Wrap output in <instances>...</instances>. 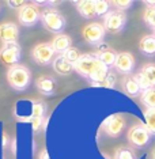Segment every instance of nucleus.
<instances>
[{
  "mask_svg": "<svg viewBox=\"0 0 155 159\" xmlns=\"http://www.w3.org/2000/svg\"><path fill=\"white\" fill-rule=\"evenodd\" d=\"M35 86H37L38 91L44 95H52L55 93V87H56V82L55 79L48 78V76H41L37 79L35 82Z\"/></svg>",
  "mask_w": 155,
  "mask_h": 159,
  "instance_id": "f3484780",
  "label": "nucleus"
},
{
  "mask_svg": "<svg viewBox=\"0 0 155 159\" xmlns=\"http://www.w3.org/2000/svg\"><path fill=\"white\" fill-rule=\"evenodd\" d=\"M105 34H106V30L103 27V25H101L98 22H91L86 25L83 31H82L84 41L91 45H101L103 38H105Z\"/></svg>",
  "mask_w": 155,
  "mask_h": 159,
  "instance_id": "423d86ee",
  "label": "nucleus"
},
{
  "mask_svg": "<svg viewBox=\"0 0 155 159\" xmlns=\"http://www.w3.org/2000/svg\"><path fill=\"white\" fill-rule=\"evenodd\" d=\"M18 19L19 23L26 27L34 26L38 20H41V11L34 3H26L23 7H21L18 11Z\"/></svg>",
  "mask_w": 155,
  "mask_h": 159,
  "instance_id": "20e7f679",
  "label": "nucleus"
},
{
  "mask_svg": "<svg viewBox=\"0 0 155 159\" xmlns=\"http://www.w3.org/2000/svg\"><path fill=\"white\" fill-rule=\"evenodd\" d=\"M112 4L116 7V10L124 12V10H128L132 6V2L131 0H117V2H112Z\"/></svg>",
  "mask_w": 155,
  "mask_h": 159,
  "instance_id": "c756f323",
  "label": "nucleus"
},
{
  "mask_svg": "<svg viewBox=\"0 0 155 159\" xmlns=\"http://www.w3.org/2000/svg\"><path fill=\"white\" fill-rule=\"evenodd\" d=\"M144 121H146V128L148 129V132L151 135H155V109L144 110Z\"/></svg>",
  "mask_w": 155,
  "mask_h": 159,
  "instance_id": "4be33fe9",
  "label": "nucleus"
},
{
  "mask_svg": "<svg viewBox=\"0 0 155 159\" xmlns=\"http://www.w3.org/2000/svg\"><path fill=\"white\" fill-rule=\"evenodd\" d=\"M140 72L144 75V78L148 80L151 87H155V64H146L142 67Z\"/></svg>",
  "mask_w": 155,
  "mask_h": 159,
  "instance_id": "5701e85b",
  "label": "nucleus"
},
{
  "mask_svg": "<svg viewBox=\"0 0 155 159\" xmlns=\"http://www.w3.org/2000/svg\"><path fill=\"white\" fill-rule=\"evenodd\" d=\"M116 159H136L135 152L128 147H121L116 152Z\"/></svg>",
  "mask_w": 155,
  "mask_h": 159,
  "instance_id": "bb28decb",
  "label": "nucleus"
},
{
  "mask_svg": "<svg viewBox=\"0 0 155 159\" xmlns=\"http://www.w3.org/2000/svg\"><path fill=\"white\" fill-rule=\"evenodd\" d=\"M19 37V29L15 23L4 22L0 25V41L3 44H12L18 41Z\"/></svg>",
  "mask_w": 155,
  "mask_h": 159,
  "instance_id": "ddd939ff",
  "label": "nucleus"
},
{
  "mask_svg": "<svg viewBox=\"0 0 155 159\" xmlns=\"http://www.w3.org/2000/svg\"><path fill=\"white\" fill-rule=\"evenodd\" d=\"M140 102H142L146 109H155V87H151L140 94Z\"/></svg>",
  "mask_w": 155,
  "mask_h": 159,
  "instance_id": "412c9836",
  "label": "nucleus"
},
{
  "mask_svg": "<svg viewBox=\"0 0 155 159\" xmlns=\"http://www.w3.org/2000/svg\"><path fill=\"white\" fill-rule=\"evenodd\" d=\"M139 50L146 56H154L155 55V35H144L139 42Z\"/></svg>",
  "mask_w": 155,
  "mask_h": 159,
  "instance_id": "aec40b11",
  "label": "nucleus"
},
{
  "mask_svg": "<svg viewBox=\"0 0 155 159\" xmlns=\"http://www.w3.org/2000/svg\"><path fill=\"white\" fill-rule=\"evenodd\" d=\"M133 78H135V80L138 82V84H139V87L142 89V91H146V90H148L151 89V84L148 83V80H147L146 78H144V75L142 74V72H136L135 75H133Z\"/></svg>",
  "mask_w": 155,
  "mask_h": 159,
  "instance_id": "cd10ccee",
  "label": "nucleus"
},
{
  "mask_svg": "<svg viewBox=\"0 0 155 159\" xmlns=\"http://www.w3.org/2000/svg\"><path fill=\"white\" fill-rule=\"evenodd\" d=\"M125 128V120L121 114H112L103 121V131L110 137H117L121 135L122 129Z\"/></svg>",
  "mask_w": 155,
  "mask_h": 159,
  "instance_id": "9d476101",
  "label": "nucleus"
},
{
  "mask_svg": "<svg viewBox=\"0 0 155 159\" xmlns=\"http://www.w3.org/2000/svg\"><path fill=\"white\" fill-rule=\"evenodd\" d=\"M76 10L86 19H93L97 16L95 14V0H82V2H75Z\"/></svg>",
  "mask_w": 155,
  "mask_h": 159,
  "instance_id": "2eb2a0df",
  "label": "nucleus"
},
{
  "mask_svg": "<svg viewBox=\"0 0 155 159\" xmlns=\"http://www.w3.org/2000/svg\"><path fill=\"white\" fill-rule=\"evenodd\" d=\"M38 159H50L48 151H46V150H42L41 152H39V155H38Z\"/></svg>",
  "mask_w": 155,
  "mask_h": 159,
  "instance_id": "2f4dec72",
  "label": "nucleus"
},
{
  "mask_svg": "<svg viewBox=\"0 0 155 159\" xmlns=\"http://www.w3.org/2000/svg\"><path fill=\"white\" fill-rule=\"evenodd\" d=\"M46 105L41 101H34L31 103V114H30V124L34 131H38L42 126V121L45 118Z\"/></svg>",
  "mask_w": 155,
  "mask_h": 159,
  "instance_id": "f8f14e48",
  "label": "nucleus"
},
{
  "mask_svg": "<svg viewBox=\"0 0 155 159\" xmlns=\"http://www.w3.org/2000/svg\"><path fill=\"white\" fill-rule=\"evenodd\" d=\"M41 23L48 31L56 34H61V31L66 27L64 16L53 8H46L41 12Z\"/></svg>",
  "mask_w": 155,
  "mask_h": 159,
  "instance_id": "7ed1b4c3",
  "label": "nucleus"
},
{
  "mask_svg": "<svg viewBox=\"0 0 155 159\" xmlns=\"http://www.w3.org/2000/svg\"><path fill=\"white\" fill-rule=\"evenodd\" d=\"M114 68L118 74H122L125 76L132 74L133 68H135V57L129 52H121L117 55L116 63H114Z\"/></svg>",
  "mask_w": 155,
  "mask_h": 159,
  "instance_id": "9b49d317",
  "label": "nucleus"
},
{
  "mask_svg": "<svg viewBox=\"0 0 155 159\" xmlns=\"http://www.w3.org/2000/svg\"><path fill=\"white\" fill-rule=\"evenodd\" d=\"M63 56L66 57V59L70 61V63L72 64H75L76 61L80 59V56H82V53H80V50H79L78 48H74V46H71L68 50H66V52L63 53Z\"/></svg>",
  "mask_w": 155,
  "mask_h": 159,
  "instance_id": "a878e982",
  "label": "nucleus"
},
{
  "mask_svg": "<svg viewBox=\"0 0 155 159\" xmlns=\"http://www.w3.org/2000/svg\"><path fill=\"white\" fill-rule=\"evenodd\" d=\"M114 84H116V75H114L113 72H109V74H107V76L105 78V80H103L102 84H101V87L113 89Z\"/></svg>",
  "mask_w": 155,
  "mask_h": 159,
  "instance_id": "c85d7f7f",
  "label": "nucleus"
},
{
  "mask_svg": "<svg viewBox=\"0 0 155 159\" xmlns=\"http://www.w3.org/2000/svg\"><path fill=\"white\" fill-rule=\"evenodd\" d=\"M53 46V49H55V52L60 53V55H63L66 50H68L71 48V37L67 34H57L55 38H53V41L50 42Z\"/></svg>",
  "mask_w": 155,
  "mask_h": 159,
  "instance_id": "a211bd4d",
  "label": "nucleus"
},
{
  "mask_svg": "<svg viewBox=\"0 0 155 159\" xmlns=\"http://www.w3.org/2000/svg\"><path fill=\"white\" fill-rule=\"evenodd\" d=\"M7 4L10 7H12V8H21V7H23L26 3L25 2H7Z\"/></svg>",
  "mask_w": 155,
  "mask_h": 159,
  "instance_id": "7c9ffc66",
  "label": "nucleus"
},
{
  "mask_svg": "<svg viewBox=\"0 0 155 159\" xmlns=\"http://www.w3.org/2000/svg\"><path fill=\"white\" fill-rule=\"evenodd\" d=\"M151 158H153V159H155V148L153 150V152H151Z\"/></svg>",
  "mask_w": 155,
  "mask_h": 159,
  "instance_id": "473e14b6",
  "label": "nucleus"
},
{
  "mask_svg": "<svg viewBox=\"0 0 155 159\" xmlns=\"http://www.w3.org/2000/svg\"><path fill=\"white\" fill-rule=\"evenodd\" d=\"M154 30H155V29H154Z\"/></svg>",
  "mask_w": 155,
  "mask_h": 159,
  "instance_id": "f704fd0d",
  "label": "nucleus"
},
{
  "mask_svg": "<svg viewBox=\"0 0 155 159\" xmlns=\"http://www.w3.org/2000/svg\"><path fill=\"white\" fill-rule=\"evenodd\" d=\"M19 59H21V46L18 42L3 44V46L0 48V60L3 63L12 67V66H16Z\"/></svg>",
  "mask_w": 155,
  "mask_h": 159,
  "instance_id": "1a4fd4ad",
  "label": "nucleus"
},
{
  "mask_svg": "<svg viewBox=\"0 0 155 159\" xmlns=\"http://www.w3.org/2000/svg\"><path fill=\"white\" fill-rule=\"evenodd\" d=\"M74 70L78 72L79 75H82L87 80H90L93 86L101 87L102 82L105 80V78L109 74V67H106L105 64L101 63V60L95 55L91 53H84L80 56L76 63L74 64Z\"/></svg>",
  "mask_w": 155,
  "mask_h": 159,
  "instance_id": "f257e3e1",
  "label": "nucleus"
},
{
  "mask_svg": "<svg viewBox=\"0 0 155 159\" xmlns=\"http://www.w3.org/2000/svg\"><path fill=\"white\" fill-rule=\"evenodd\" d=\"M55 49H53L52 44L49 42H41V44L35 45L33 52H31V57L39 66H48L52 63V60H55Z\"/></svg>",
  "mask_w": 155,
  "mask_h": 159,
  "instance_id": "6e6552de",
  "label": "nucleus"
},
{
  "mask_svg": "<svg viewBox=\"0 0 155 159\" xmlns=\"http://www.w3.org/2000/svg\"><path fill=\"white\" fill-rule=\"evenodd\" d=\"M154 35H155V30H154Z\"/></svg>",
  "mask_w": 155,
  "mask_h": 159,
  "instance_id": "72a5a7b5",
  "label": "nucleus"
},
{
  "mask_svg": "<svg viewBox=\"0 0 155 159\" xmlns=\"http://www.w3.org/2000/svg\"><path fill=\"white\" fill-rule=\"evenodd\" d=\"M150 136L151 133L148 132V129L146 128V125L143 124H136L133 125L131 129L128 131V140L133 147L136 148H143L146 147L150 142Z\"/></svg>",
  "mask_w": 155,
  "mask_h": 159,
  "instance_id": "0eeeda50",
  "label": "nucleus"
},
{
  "mask_svg": "<svg viewBox=\"0 0 155 159\" xmlns=\"http://www.w3.org/2000/svg\"><path fill=\"white\" fill-rule=\"evenodd\" d=\"M94 55L101 60L102 64H105L106 67H112V66H114V63H116L118 53H116V50L109 48L107 45H99L98 50H97Z\"/></svg>",
  "mask_w": 155,
  "mask_h": 159,
  "instance_id": "4468645a",
  "label": "nucleus"
},
{
  "mask_svg": "<svg viewBox=\"0 0 155 159\" xmlns=\"http://www.w3.org/2000/svg\"><path fill=\"white\" fill-rule=\"evenodd\" d=\"M122 89L131 97H138V95L140 97V94H142V89L139 87L138 82L135 80L133 75H128V76H125L122 79Z\"/></svg>",
  "mask_w": 155,
  "mask_h": 159,
  "instance_id": "6ab92c4d",
  "label": "nucleus"
},
{
  "mask_svg": "<svg viewBox=\"0 0 155 159\" xmlns=\"http://www.w3.org/2000/svg\"><path fill=\"white\" fill-rule=\"evenodd\" d=\"M53 66V70H55L59 75H71L72 72H74V64L70 63L66 57L63 55H59L56 57L55 60H53L52 63Z\"/></svg>",
  "mask_w": 155,
  "mask_h": 159,
  "instance_id": "dca6fc26",
  "label": "nucleus"
},
{
  "mask_svg": "<svg viewBox=\"0 0 155 159\" xmlns=\"http://www.w3.org/2000/svg\"><path fill=\"white\" fill-rule=\"evenodd\" d=\"M143 19L147 26H150L154 30L155 29V7H147L146 11L143 14Z\"/></svg>",
  "mask_w": 155,
  "mask_h": 159,
  "instance_id": "393cba45",
  "label": "nucleus"
},
{
  "mask_svg": "<svg viewBox=\"0 0 155 159\" xmlns=\"http://www.w3.org/2000/svg\"><path fill=\"white\" fill-rule=\"evenodd\" d=\"M110 4L112 3L106 0H95V14L97 16H105L110 12Z\"/></svg>",
  "mask_w": 155,
  "mask_h": 159,
  "instance_id": "b1692460",
  "label": "nucleus"
},
{
  "mask_svg": "<svg viewBox=\"0 0 155 159\" xmlns=\"http://www.w3.org/2000/svg\"><path fill=\"white\" fill-rule=\"evenodd\" d=\"M7 80H8V84L14 90L23 91L30 84L31 72L25 66L16 64V66H12L8 68V71H7Z\"/></svg>",
  "mask_w": 155,
  "mask_h": 159,
  "instance_id": "f03ea898",
  "label": "nucleus"
},
{
  "mask_svg": "<svg viewBox=\"0 0 155 159\" xmlns=\"http://www.w3.org/2000/svg\"><path fill=\"white\" fill-rule=\"evenodd\" d=\"M125 23H127V15L118 10H112L107 15L103 16V27L109 33H120L125 27Z\"/></svg>",
  "mask_w": 155,
  "mask_h": 159,
  "instance_id": "39448f33",
  "label": "nucleus"
}]
</instances>
